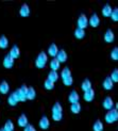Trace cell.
<instances>
[{
    "instance_id": "cell-2",
    "label": "cell",
    "mask_w": 118,
    "mask_h": 131,
    "mask_svg": "<svg viewBox=\"0 0 118 131\" xmlns=\"http://www.w3.org/2000/svg\"><path fill=\"white\" fill-rule=\"evenodd\" d=\"M47 62H48V54L46 52L42 51V52H39L38 56L35 59V66L39 69H42L46 66Z\"/></svg>"
},
{
    "instance_id": "cell-18",
    "label": "cell",
    "mask_w": 118,
    "mask_h": 131,
    "mask_svg": "<svg viewBox=\"0 0 118 131\" xmlns=\"http://www.w3.org/2000/svg\"><path fill=\"white\" fill-rule=\"evenodd\" d=\"M57 52H58V48H57V46L56 44H51L49 46V48H48V54L52 58H55L56 54H57Z\"/></svg>"
},
{
    "instance_id": "cell-3",
    "label": "cell",
    "mask_w": 118,
    "mask_h": 131,
    "mask_svg": "<svg viewBox=\"0 0 118 131\" xmlns=\"http://www.w3.org/2000/svg\"><path fill=\"white\" fill-rule=\"evenodd\" d=\"M27 91H28V86L23 84V85H21L20 88L17 89L14 92V93H13L18 102L19 101H26V100H27V98H26V95H27Z\"/></svg>"
},
{
    "instance_id": "cell-22",
    "label": "cell",
    "mask_w": 118,
    "mask_h": 131,
    "mask_svg": "<svg viewBox=\"0 0 118 131\" xmlns=\"http://www.w3.org/2000/svg\"><path fill=\"white\" fill-rule=\"evenodd\" d=\"M112 11H113V8L111 6L110 4H105L102 8V15L104 17H110L111 14H112Z\"/></svg>"
},
{
    "instance_id": "cell-5",
    "label": "cell",
    "mask_w": 118,
    "mask_h": 131,
    "mask_svg": "<svg viewBox=\"0 0 118 131\" xmlns=\"http://www.w3.org/2000/svg\"><path fill=\"white\" fill-rule=\"evenodd\" d=\"M77 25H78V28L79 29H83L85 30V28H87L88 26V18L85 14H81L79 16L78 20H77Z\"/></svg>"
},
{
    "instance_id": "cell-35",
    "label": "cell",
    "mask_w": 118,
    "mask_h": 131,
    "mask_svg": "<svg viewBox=\"0 0 118 131\" xmlns=\"http://www.w3.org/2000/svg\"><path fill=\"white\" fill-rule=\"evenodd\" d=\"M63 83H64V85H66V86L73 85V83H74V78H73V76H70V77L66 78V79H64V80H63Z\"/></svg>"
},
{
    "instance_id": "cell-37",
    "label": "cell",
    "mask_w": 118,
    "mask_h": 131,
    "mask_svg": "<svg viewBox=\"0 0 118 131\" xmlns=\"http://www.w3.org/2000/svg\"><path fill=\"white\" fill-rule=\"evenodd\" d=\"M23 131H36V129L34 128L33 125H30V124H28V125L23 128Z\"/></svg>"
},
{
    "instance_id": "cell-21",
    "label": "cell",
    "mask_w": 118,
    "mask_h": 131,
    "mask_svg": "<svg viewBox=\"0 0 118 131\" xmlns=\"http://www.w3.org/2000/svg\"><path fill=\"white\" fill-rule=\"evenodd\" d=\"M9 91H10V85H9L8 82H6V81H2L1 83H0V93L5 95V94L9 93Z\"/></svg>"
},
{
    "instance_id": "cell-16",
    "label": "cell",
    "mask_w": 118,
    "mask_h": 131,
    "mask_svg": "<svg viewBox=\"0 0 118 131\" xmlns=\"http://www.w3.org/2000/svg\"><path fill=\"white\" fill-rule=\"evenodd\" d=\"M19 15H20L21 17H28L30 15V8H29L28 4L23 3L21 5L20 10H19Z\"/></svg>"
},
{
    "instance_id": "cell-38",
    "label": "cell",
    "mask_w": 118,
    "mask_h": 131,
    "mask_svg": "<svg viewBox=\"0 0 118 131\" xmlns=\"http://www.w3.org/2000/svg\"><path fill=\"white\" fill-rule=\"evenodd\" d=\"M0 131H4V130L3 129H0Z\"/></svg>"
},
{
    "instance_id": "cell-19",
    "label": "cell",
    "mask_w": 118,
    "mask_h": 131,
    "mask_svg": "<svg viewBox=\"0 0 118 131\" xmlns=\"http://www.w3.org/2000/svg\"><path fill=\"white\" fill-rule=\"evenodd\" d=\"M36 97V91L34 88H28V91H27V95H26V98H27L28 100H33L34 98Z\"/></svg>"
},
{
    "instance_id": "cell-26",
    "label": "cell",
    "mask_w": 118,
    "mask_h": 131,
    "mask_svg": "<svg viewBox=\"0 0 118 131\" xmlns=\"http://www.w3.org/2000/svg\"><path fill=\"white\" fill-rule=\"evenodd\" d=\"M15 129V126H14V123L12 121H6L5 124H4V127H3V130L4 131H14Z\"/></svg>"
},
{
    "instance_id": "cell-27",
    "label": "cell",
    "mask_w": 118,
    "mask_h": 131,
    "mask_svg": "<svg viewBox=\"0 0 118 131\" xmlns=\"http://www.w3.org/2000/svg\"><path fill=\"white\" fill-rule=\"evenodd\" d=\"M103 123L101 121H96L93 125V131H103Z\"/></svg>"
},
{
    "instance_id": "cell-29",
    "label": "cell",
    "mask_w": 118,
    "mask_h": 131,
    "mask_svg": "<svg viewBox=\"0 0 118 131\" xmlns=\"http://www.w3.org/2000/svg\"><path fill=\"white\" fill-rule=\"evenodd\" d=\"M48 80H50V81H52V82H55V81H57L58 80V74H57V71H50V73L48 74V78H47Z\"/></svg>"
},
{
    "instance_id": "cell-28",
    "label": "cell",
    "mask_w": 118,
    "mask_h": 131,
    "mask_svg": "<svg viewBox=\"0 0 118 131\" xmlns=\"http://www.w3.org/2000/svg\"><path fill=\"white\" fill-rule=\"evenodd\" d=\"M8 46H9V40L6 38V36L4 35L0 36V48L5 49V48H8Z\"/></svg>"
},
{
    "instance_id": "cell-30",
    "label": "cell",
    "mask_w": 118,
    "mask_h": 131,
    "mask_svg": "<svg viewBox=\"0 0 118 131\" xmlns=\"http://www.w3.org/2000/svg\"><path fill=\"white\" fill-rule=\"evenodd\" d=\"M71 76V70L69 67H64L62 69V73H61V77H62V79H66V78L70 77Z\"/></svg>"
},
{
    "instance_id": "cell-20",
    "label": "cell",
    "mask_w": 118,
    "mask_h": 131,
    "mask_svg": "<svg viewBox=\"0 0 118 131\" xmlns=\"http://www.w3.org/2000/svg\"><path fill=\"white\" fill-rule=\"evenodd\" d=\"M81 104L80 102H75V103H71V106H70V111L73 112L74 114H79L81 112Z\"/></svg>"
},
{
    "instance_id": "cell-17",
    "label": "cell",
    "mask_w": 118,
    "mask_h": 131,
    "mask_svg": "<svg viewBox=\"0 0 118 131\" xmlns=\"http://www.w3.org/2000/svg\"><path fill=\"white\" fill-rule=\"evenodd\" d=\"M17 124H18V126L19 127H21V128H25L26 126L28 125V117L26 116V114H21L20 116L18 117V119H17Z\"/></svg>"
},
{
    "instance_id": "cell-11",
    "label": "cell",
    "mask_w": 118,
    "mask_h": 131,
    "mask_svg": "<svg viewBox=\"0 0 118 131\" xmlns=\"http://www.w3.org/2000/svg\"><path fill=\"white\" fill-rule=\"evenodd\" d=\"M79 100H80V95H79V93L76 90L71 91L68 96V101L70 103H75V102H79Z\"/></svg>"
},
{
    "instance_id": "cell-13",
    "label": "cell",
    "mask_w": 118,
    "mask_h": 131,
    "mask_svg": "<svg viewBox=\"0 0 118 131\" xmlns=\"http://www.w3.org/2000/svg\"><path fill=\"white\" fill-rule=\"evenodd\" d=\"M103 38H104V42L105 43H113V41L115 40V35H114V32L111 30V29H109V30H107V32L104 33V36H103Z\"/></svg>"
},
{
    "instance_id": "cell-32",
    "label": "cell",
    "mask_w": 118,
    "mask_h": 131,
    "mask_svg": "<svg viewBox=\"0 0 118 131\" xmlns=\"http://www.w3.org/2000/svg\"><path fill=\"white\" fill-rule=\"evenodd\" d=\"M44 88L46 90H48V91H51V90L54 89V83L52 81H50V80H48V79H46L45 82H44Z\"/></svg>"
},
{
    "instance_id": "cell-25",
    "label": "cell",
    "mask_w": 118,
    "mask_h": 131,
    "mask_svg": "<svg viewBox=\"0 0 118 131\" xmlns=\"http://www.w3.org/2000/svg\"><path fill=\"white\" fill-rule=\"evenodd\" d=\"M84 36H85V30L79 29V28L75 30V37L77 40H82V38H84Z\"/></svg>"
},
{
    "instance_id": "cell-15",
    "label": "cell",
    "mask_w": 118,
    "mask_h": 131,
    "mask_svg": "<svg viewBox=\"0 0 118 131\" xmlns=\"http://www.w3.org/2000/svg\"><path fill=\"white\" fill-rule=\"evenodd\" d=\"M102 86H103L104 90H107V91L113 90V88H114V82L111 80V78H110V77H108V78H105V79L103 80V82H102Z\"/></svg>"
},
{
    "instance_id": "cell-14",
    "label": "cell",
    "mask_w": 118,
    "mask_h": 131,
    "mask_svg": "<svg viewBox=\"0 0 118 131\" xmlns=\"http://www.w3.org/2000/svg\"><path fill=\"white\" fill-rule=\"evenodd\" d=\"M9 56H10L11 58L14 59V60H15V59H18V58H19V56H20V49H19V47H18L17 45H14V46H13V47L11 48Z\"/></svg>"
},
{
    "instance_id": "cell-24",
    "label": "cell",
    "mask_w": 118,
    "mask_h": 131,
    "mask_svg": "<svg viewBox=\"0 0 118 131\" xmlns=\"http://www.w3.org/2000/svg\"><path fill=\"white\" fill-rule=\"evenodd\" d=\"M81 89L83 92H86V91L90 90L91 89V81L89 79H84L82 84H81Z\"/></svg>"
},
{
    "instance_id": "cell-33",
    "label": "cell",
    "mask_w": 118,
    "mask_h": 131,
    "mask_svg": "<svg viewBox=\"0 0 118 131\" xmlns=\"http://www.w3.org/2000/svg\"><path fill=\"white\" fill-rule=\"evenodd\" d=\"M111 80H112L113 82H117L118 81V69L115 68L113 71H112V74H111Z\"/></svg>"
},
{
    "instance_id": "cell-9",
    "label": "cell",
    "mask_w": 118,
    "mask_h": 131,
    "mask_svg": "<svg viewBox=\"0 0 118 131\" xmlns=\"http://www.w3.org/2000/svg\"><path fill=\"white\" fill-rule=\"evenodd\" d=\"M113 106H114V101H113V99H112V97L108 96V97L104 98V100H103V102H102V107H103L104 109L110 111V110L113 109Z\"/></svg>"
},
{
    "instance_id": "cell-7",
    "label": "cell",
    "mask_w": 118,
    "mask_h": 131,
    "mask_svg": "<svg viewBox=\"0 0 118 131\" xmlns=\"http://www.w3.org/2000/svg\"><path fill=\"white\" fill-rule=\"evenodd\" d=\"M50 127V121L46 115L42 116V118L39 119V128L43 130H47Z\"/></svg>"
},
{
    "instance_id": "cell-23",
    "label": "cell",
    "mask_w": 118,
    "mask_h": 131,
    "mask_svg": "<svg viewBox=\"0 0 118 131\" xmlns=\"http://www.w3.org/2000/svg\"><path fill=\"white\" fill-rule=\"evenodd\" d=\"M60 62H58L55 58H53L50 61V68L52 71H57V69H60Z\"/></svg>"
},
{
    "instance_id": "cell-10",
    "label": "cell",
    "mask_w": 118,
    "mask_h": 131,
    "mask_svg": "<svg viewBox=\"0 0 118 131\" xmlns=\"http://www.w3.org/2000/svg\"><path fill=\"white\" fill-rule=\"evenodd\" d=\"M55 59H56L58 62H60V64H61V63H65V62L67 61V52L65 51L64 49L58 50V52H57V54H56Z\"/></svg>"
},
{
    "instance_id": "cell-31",
    "label": "cell",
    "mask_w": 118,
    "mask_h": 131,
    "mask_svg": "<svg viewBox=\"0 0 118 131\" xmlns=\"http://www.w3.org/2000/svg\"><path fill=\"white\" fill-rule=\"evenodd\" d=\"M8 103L10 104L11 107H15L16 104L18 103V101H17V99L15 98V96H14V94H11L10 96H9V98H8Z\"/></svg>"
},
{
    "instance_id": "cell-1",
    "label": "cell",
    "mask_w": 118,
    "mask_h": 131,
    "mask_svg": "<svg viewBox=\"0 0 118 131\" xmlns=\"http://www.w3.org/2000/svg\"><path fill=\"white\" fill-rule=\"evenodd\" d=\"M51 116L54 122H60L63 118V108L60 102H55L51 109Z\"/></svg>"
},
{
    "instance_id": "cell-12",
    "label": "cell",
    "mask_w": 118,
    "mask_h": 131,
    "mask_svg": "<svg viewBox=\"0 0 118 131\" xmlns=\"http://www.w3.org/2000/svg\"><path fill=\"white\" fill-rule=\"evenodd\" d=\"M83 98H84V100L87 101V102L93 101L94 98H95V91H94L93 89H90V90H88V91H86V92H84Z\"/></svg>"
},
{
    "instance_id": "cell-34",
    "label": "cell",
    "mask_w": 118,
    "mask_h": 131,
    "mask_svg": "<svg viewBox=\"0 0 118 131\" xmlns=\"http://www.w3.org/2000/svg\"><path fill=\"white\" fill-rule=\"evenodd\" d=\"M111 58H112L114 61L118 60V48L117 47H114L112 49V51H111Z\"/></svg>"
},
{
    "instance_id": "cell-4",
    "label": "cell",
    "mask_w": 118,
    "mask_h": 131,
    "mask_svg": "<svg viewBox=\"0 0 118 131\" xmlns=\"http://www.w3.org/2000/svg\"><path fill=\"white\" fill-rule=\"evenodd\" d=\"M118 119V112L116 109H112L110 110L109 112L105 114V117H104V121H105L108 124H113L116 123Z\"/></svg>"
},
{
    "instance_id": "cell-6",
    "label": "cell",
    "mask_w": 118,
    "mask_h": 131,
    "mask_svg": "<svg viewBox=\"0 0 118 131\" xmlns=\"http://www.w3.org/2000/svg\"><path fill=\"white\" fill-rule=\"evenodd\" d=\"M88 25H90V27L97 28L100 25V18L98 16L97 13H94L89 18H88Z\"/></svg>"
},
{
    "instance_id": "cell-8",
    "label": "cell",
    "mask_w": 118,
    "mask_h": 131,
    "mask_svg": "<svg viewBox=\"0 0 118 131\" xmlns=\"http://www.w3.org/2000/svg\"><path fill=\"white\" fill-rule=\"evenodd\" d=\"M14 63H15V60L13 58H11L9 54H6L4 57V59H3V66L5 68H8V69L12 68L13 66H14Z\"/></svg>"
},
{
    "instance_id": "cell-36",
    "label": "cell",
    "mask_w": 118,
    "mask_h": 131,
    "mask_svg": "<svg viewBox=\"0 0 118 131\" xmlns=\"http://www.w3.org/2000/svg\"><path fill=\"white\" fill-rule=\"evenodd\" d=\"M110 17L112 18V20H114V21H117V20H118V9H117V8L113 9L112 14H111Z\"/></svg>"
}]
</instances>
